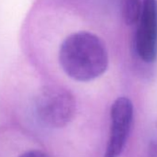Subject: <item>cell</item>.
<instances>
[{
	"label": "cell",
	"mask_w": 157,
	"mask_h": 157,
	"mask_svg": "<svg viewBox=\"0 0 157 157\" xmlns=\"http://www.w3.org/2000/svg\"><path fill=\"white\" fill-rule=\"evenodd\" d=\"M34 113L44 126L61 128L73 120L76 113V99L62 86L47 85L42 88L35 97Z\"/></svg>",
	"instance_id": "2"
},
{
	"label": "cell",
	"mask_w": 157,
	"mask_h": 157,
	"mask_svg": "<svg viewBox=\"0 0 157 157\" xmlns=\"http://www.w3.org/2000/svg\"><path fill=\"white\" fill-rule=\"evenodd\" d=\"M135 48L139 57L145 63H151L157 57V0H143L137 23Z\"/></svg>",
	"instance_id": "4"
},
{
	"label": "cell",
	"mask_w": 157,
	"mask_h": 157,
	"mask_svg": "<svg viewBox=\"0 0 157 157\" xmlns=\"http://www.w3.org/2000/svg\"><path fill=\"white\" fill-rule=\"evenodd\" d=\"M20 157H49L45 152L39 150H31L22 153Z\"/></svg>",
	"instance_id": "6"
},
{
	"label": "cell",
	"mask_w": 157,
	"mask_h": 157,
	"mask_svg": "<svg viewBox=\"0 0 157 157\" xmlns=\"http://www.w3.org/2000/svg\"><path fill=\"white\" fill-rule=\"evenodd\" d=\"M143 6V0H120V11L127 25L137 24Z\"/></svg>",
	"instance_id": "5"
},
{
	"label": "cell",
	"mask_w": 157,
	"mask_h": 157,
	"mask_svg": "<svg viewBox=\"0 0 157 157\" xmlns=\"http://www.w3.org/2000/svg\"><path fill=\"white\" fill-rule=\"evenodd\" d=\"M134 117L131 100L126 96L117 98L110 109V130L105 157H118L128 141Z\"/></svg>",
	"instance_id": "3"
},
{
	"label": "cell",
	"mask_w": 157,
	"mask_h": 157,
	"mask_svg": "<svg viewBox=\"0 0 157 157\" xmlns=\"http://www.w3.org/2000/svg\"><path fill=\"white\" fill-rule=\"evenodd\" d=\"M59 64L72 80L87 82L101 77L108 68L109 55L105 42L86 31L66 37L58 52Z\"/></svg>",
	"instance_id": "1"
}]
</instances>
